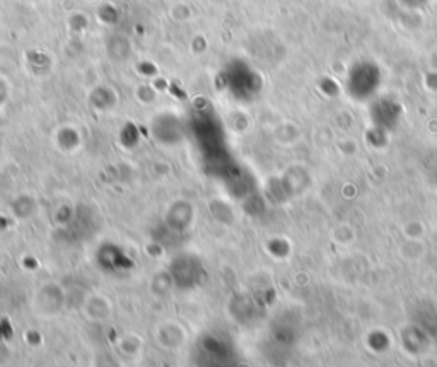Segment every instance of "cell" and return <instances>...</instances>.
I'll use <instances>...</instances> for the list:
<instances>
[{"label":"cell","mask_w":437,"mask_h":367,"mask_svg":"<svg viewBox=\"0 0 437 367\" xmlns=\"http://www.w3.org/2000/svg\"><path fill=\"white\" fill-rule=\"evenodd\" d=\"M193 361L196 367H234L236 359L231 348L217 339L203 340L196 345Z\"/></svg>","instance_id":"cell-1"}]
</instances>
